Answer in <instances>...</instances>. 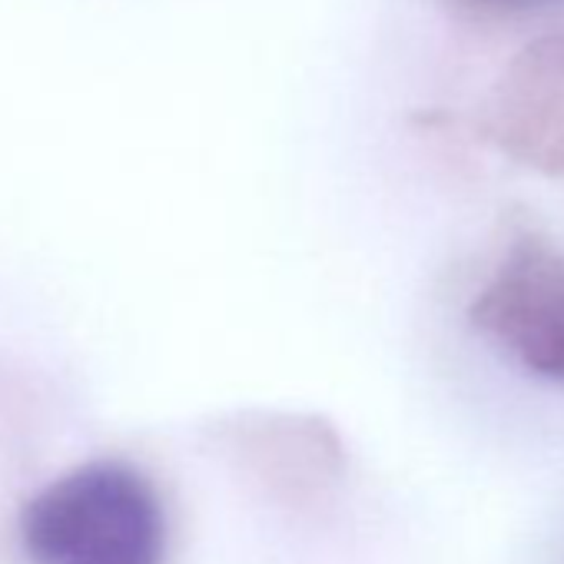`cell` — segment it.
<instances>
[{
	"instance_id": "obj_1",
	"label": "cell",
	"mask_w": 564,
	"mask_h": 564,
	"mask_svg": "<svg viewBox=\"0 0 564 564\" xmlns=\"http://www.w3.org/2000/svg\"><path fill=\"white\" fill-rule=\"evenodd\" d=\"M24 544L37 564H163L166 521L140 471L100 462L28 505Z\"/></svg>"
},
{
	"instance_id": "obj_2",
	"label": "cell",
	"mask_w": 564,
	"mask_h": 564,
	"mask_svg": "<svg viewBox=\"0 0 564 564\" xmlns=\"http://www.w3.org/2000/svg\"><path fill=\"white\" fill-rule=\"evenodd\" d=\"M471 323L521 369L564 386V249L518 239L478 293Z\"/></svg>"
},
{
	"instance_id": "obj_3",
	"label": "cell",
	"mask_w": 564,
	"mask_h": 564,
	"mask_svg": "<svg viewBox=\"0 0 564 564\" xmlns=\"http://www.w3.org/2000/svg\"><path fill=\"white\" fill-rule=\"evenodd\" d=\"M505 113L521 156L564 166V41H544L518 61Z\"/></svg>"
},
{
	"instance_id": "obj_4",
	"label": "cell",
	"mask_w": 564,
	"mask_h": 564,
	"mask_svg": "<svg viewBox=\"0 0 564 564\" xmlns=\"http://www.w3.org/2000/svg\"><path fill=\"white\" fill-rule=\"evenodd\" d=\"M478 4H491V8H528V4H544V0H478Z\"/></svg>"
}]
</instances>
